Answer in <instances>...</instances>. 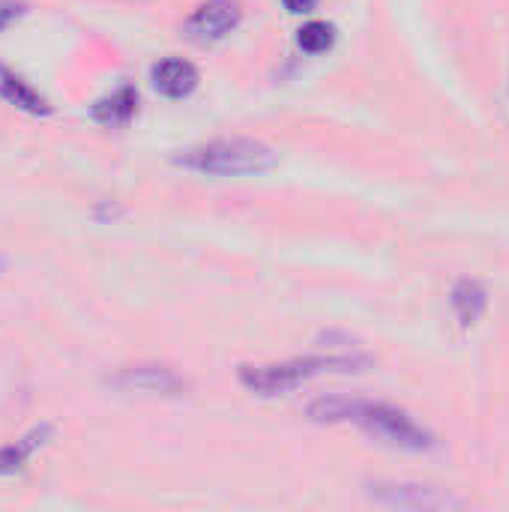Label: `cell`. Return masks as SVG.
<instances>
[{"mask_svg":"<svg viewBox=\"0 0 509 512\" xmlns=\"http://www.w3.org/2000/svg\"><path fill=\"white\" fill-rule=\"evenodd\" d=\"M279 162V153L264 141L252 138H219L207 144H195L177 156V165L207 174V177H246L264 174Z\"/></svg>","mask_w":509,"mask_h":512,"instance_id":"cell-2","label":"cell"},{"mask_svg":"<svg viewBox=\"0 0 509 512\" xmlns=\"http://www.w3.org/2000/svg\"><path fill=\"white\" fill-rule=\"evenodd\" d=\"M282 3H285V9H288V12H294V15L309 12V9L315 6V0H282Z\"/></svg>","mask_w":509,"mask_h":512,"instance_id":"cell-14","label":"cell"},{"mask_svg":"<svg viewBox=\"0 0 509 512\" xmlns=\"http://www.w3.org/2000/svg\"><path fill=\"white\" fill-rule=\"evenodd\" d=\"M369 366L360 354H333V357H306L291 363H264V366H243L240 384L258 396H282L303 387L309 378L324 372H360Z\"/></svg>","mask_w":509,"mask_h":512,"instance_id":"cell-3","label":"cell"},{"mask_svg":"<svg viewBox=\"0 0 509 512\" xmlns=\"http://www.w3.org/2000/svg\"><path fill=\"white\" fill-rule=\"evenodd\" d=\"M453 306H456L462 324H474V321L483 315V309H486V291H483L477 282L465 279V282H459L456 291H453Z\"/></svg>","mask_w":509,"mask_h":512,"instance_id":"cell-11","label":"cell"},{"mask_svg":"<svg viewBox=\"0 0 509 512\" xmlns=\"http://www.w3.org/2000/svg\"><path fill=\"white\" fill-rule=\"evenodd\" d=\"M108 387H114L117 393H129V396L180 399L189 390V381L171 366L138 363V366H123L114 375H108Z\"/></svg>","mask_w":509,"mask_h":512,"instance_id":"cell-5","label":"cell"},{"mask_svg":"<svg viewBox=\"0 0 509 512\" xmlns=\"http://www.w3.org/2000/svg\"><path fill=\"white\" fill-rule=\"evenodd\" d=\"M21 12H24L21 3H15V0H0V30H6Z\"/></svg>","mask_w":509,"mask_h":512,"instance_id":"cell-13","label":"cell"},{"mask_svg":"<svg viewBox=\"0 0 509 512\" xmlns=\"http://www.w3.org/2000/svg\"><path fill=\"white\" fill-rule=\"evenodd\" d=\"M150 81L156 93L168 99H186L198 87V69L183 57H165L150 69Z\"/></svg>","mask_w":509,"mask_h":512,"instance_id":"cell-7","label":"cell"},{"mask_svg":"<svg viewBox=\"0 0 509 512\" xmlns=\"http://www.w3.org/2000/svg\"><path fill=\"white\" fill-rule=\"evenodd\" d=\"M240 18H243V9L237 0H207L186 18V36L201 45L219 42L231 30H237Z\"/></svg>","mask_w":509,"mask_h":512,"instance_id":"cell-6","label":"cell"},{"mask_svg":"<svg viewBox=\"0 0 509 512\" xmlns=\"http://www.w3.org/2000/svg\"><path fill=\"white\" fill-rule=\"evenodd\" d=\"M0 96H3L9 105L27 111V114H48V111H51V105L45 102V96H39L21 75H15V72L6 69L3 63H0Z\"/></svg>","mask_w":509,"mask_h":512,"instance_id":"cell-9","label":"cell"},{"mask_svg":"<svg viewBox=\"0 0 509 512\" xmlns=\"http://www.w3.org/2000/svg\"><path fill=\"white\" fill-rule=\"evenodd\" d=\"M48 435H51V429H48V426H42V429H33L27 438H21V441H15V444L0 447V477H9V474L21 471V468L30 462V456L45 444V438H48Z\"/></svg>","mask_w":509,"mask_h":512,"instance_id":"cell-10","label":"cell"},{"mask_svg":"<svg viewBox=\"0 0 509 512\" xmlns=\"http://www.w3.org/2000/svg\"><path fill=\"white\" fill-rule=\"evenodd\" d=\"M366 495L387 510H408V512H447L462 510L465 501L456 495L435 489V486H417V483H369Z\"/></svg>","mask_w":509,"mask_h":512,"instance_id":"cell-4","label":"cell"},{"mask_svg":"<svg viewBox=\"0 0 509 512\" xmlns=\"http://www.w3.org/2000/svg\"><path fill=\"white\" fill-rule=\"evenodd\" d=\"M333 39H336V30H333V24H327V21H309V24H303L300 33H297V45H300L306 54H324V51L333 45Z\"/></svg>","mask_w":509,"mask_h":512,"instance_id":"cell-12","label":"cell"},{"mask_svg":"<svg viewBox=\"0 0 509 512\" xmlns=\"http://www.w3.org/2000/svg\"><path fill=\"white\" fill-rule=\"evenodd\" d=\"M135 114H138V90L132 84L117 87L114 93L102 96L93 105V120L102 126H111V129L129 126L135 120Z\"/></svg>","mask_w":509,"mask_h":512,"instance_id":"cell-8","label":"cell"},{"mask_svg":"<svg viewBox=\"0 0 509 512\" xmlns=\"http://www.w3.org/2000/svg\"><path fill=\"white\" fill-rule=\"evenodd\" d=\"M306 414L315 423H354L369 438L408 453H426L435 447L432 435L420 429L405 411L384 405V402H366V399H348V396H321L315 399Z\"/></svg>","mask_w":509,"mask_h":512,"instance_id":"cell-1","label":"cell"}]
</instances>
